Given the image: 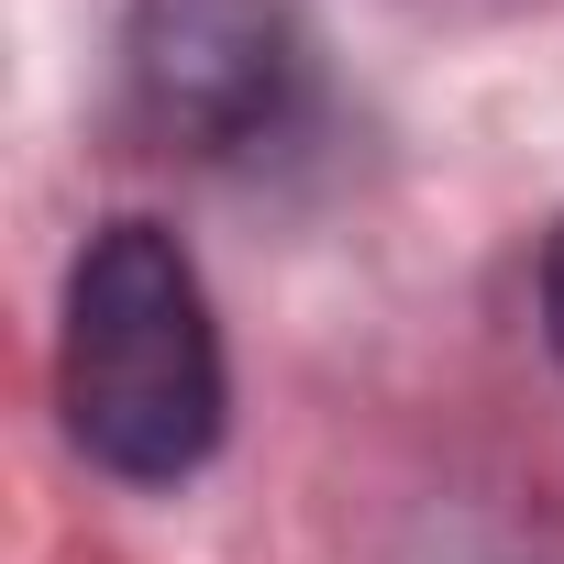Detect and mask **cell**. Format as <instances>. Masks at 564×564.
I'll return each instance as SVG.
<instances>
[{"mask_svg":"<svg viewBox=\"0 0 564 564\" xmlns=\"http://www.w3.org/2000/svg\"><path fill=\"white\" fill-rule=\"evenodd\" d=\"M133 100L155 133L232 155L300 100V0H133Z\"/></svg>","mask_w":564,"mask_h":564,"instance_id":"cell-2","label":"cell"},{"mask_svg":"<svg viewBox=\"0 0 564 564\" xmlns=\"http://www.w3.org/2000/svg\"><path fill=\"white\" fill-rule=\"evenodd\" d=\"M56 410L78 454L133 487H177L221 443V333L177 232L100 221L78 243L56 322Z\"/></svg>","mask_w":564,"mask_h":564,"instance_id":"cell-1","label":"cell"},{"mask_svg":"<svg viewBox=\"0 0 564 564\" xmlns=\"http://www.w3.org/2000/svg\"><path fill=\"white\" fill-rule=\"evenodd\" d=\"M542 333H553V355H564V232L542 243Z\"/></svg>","mask_w":564,"mask_h":564,"instance_id":"cell-3","label":"cell"}]
</instances>
